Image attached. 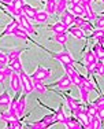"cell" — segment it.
I'll return each instance as SVG.
<instances>
[{
	"label": "cell",
	"instance_id": "cell-1",
	"mask_svg": "<svg viewBox=\"0 0 104 129\" xmlns=\"http://www.w3.org/2000/svg\"><path fill=\"white\" fill-rule=\"evenodd\" d=\"M19 74H21V78H22V89L25 91V93H26V95L32 93V92L34 91V87H33V80H32V77H29V76H27L26 73L23 72V70H21Z\"/></svg>",
	"mask_w": 104,
	"mask_h": 129
},
{
	"label": "cell",
	"instance_id": "cell-2",
	"mask_svg": "<svg viewBox=\"0 0 104 129\" xmlns=\"http://www.w3.org/2000/svg\"><path fill=\"white\" fill-rule=\"evenodd\" d=\"M52 56L55 58V59H58L59 62H62L63 64L66 63H74V58H73V55L70 54V52L67 51H62V52H56V54H52Z\"/></svg>",
	"mask_w": 104,
	"mask_h": 129
},
{
	"label": "cell",
	"instance_id": "cell-3",
	"mask_svg": "<svg viewBox=\"0 0 104 129\" xmlns=\"http://www.w3.org/2000/svg\"><path fill=\"white\" fill-rule=\"evenodd\" d=\"M10 85H11V89L14 92H19L22 89V78H21V74L18 72H14L13 76L10 77Z\"/></svg>",
	"mask_w": 104,
	"mask_h": 129
},
{
	"label": "cell",
	"instance_id": "cell-4",
	"mask_svg": "<svg viewBox=\"0 0 104 129\" xmlns=\"http://www.w3.org/2000/svg\"><path fill=\"white\" fill-rule=\"evenodd\" d=\"M51 74H52V70L51 69H45V67H42V66H38L37 70L32 74V78H37V80L44 81L45 78H49Z\"/></svg>",
	"mask_w": 104,
	"mask_h": 129
},
{
	"label": "cell",
	"instance_id": "cell-5",
	"mask_svg": "<svg viewBox=\"0 0 104 129\" xmlns=\"http://www.w3.org/2000/svg\"><path fill=\"white\" fill-rule=\"evenodd\" d=\"M19 22H21V27H22V29H25L27 33H34V27L32 26L29 18H27L25 14H22L19 17Z\"/></svg>",
	"mask_w": 104,
	"mask_h": 129
},
{
	"label": "cell",
	"instance_id": "cell-6",
	"mask_svg": "<svg viewBox=\"0 0 104 129\" xmlns=\"http://www.w3.org/2000/svg\"><path fill=\"white\" fill-rule=\"evenodd\" d=\"M55 85H56L58 88H60V89H67V88H70L73 85V81H71V78L66 74V76H63L62 78H59V81Z\"/></svg>",
	"mask_w": 104,
	"mask_h": 129
},
{
	"label": "cell",
	"instance_id": "cell-7",
	"mask_svg": "<svg viewBox=\"0 0 104 129\" xmlns=\"http://www.w3.org/2000/svg\"><path fill=\"white\" fill-rule=\"evenodd\" d=\"M11 35L15 36L17 39H21V40H27V39H29V33H27L25 29H22L21 26H17V27H15Z\"/></svg>",
	"mask_w": 104,
	"mask_h": 129
},
{
	"label": "cell",
	"instance_id": "cell-8",
	"mask_svg": "<svg viewBox=\"0 0 104 129\" xmlns=\"http://www.w3.org/2000/svg\"><path fill=\"white\" fill-rule=\"evenodd\" d=\"M25 109H26V93L25 95H22V96L18 99V104H17V113H18V115H23V111H25Z\"/></svg>",
	"mask_w": 104,
	"mask_h": 129
},
{
	"label": "cell",
	"instance_id": "cell-9",
	"mask_svg": "<svg viewBox=\"0 0 104 129\" xmlns=\"http://www.w3.org/2000/svg\"><path fill=\"white\" fill-rule=\"evenodd\" d=\"M71 13H74V15H78V17H84V15H86V10H85L84 4L79 3V4L71 6Z\"/></svg>",
	"mask_w": 104,
	"mask_h": 129
},
{
	"label": "cell",
	"instance_id": "cell-10",
	"mask_svg": "<svg viewBox=\"0 0 104 129\" xmlns=\"http://www.w3.org/2000/svg\"><path fill=\"white\" fill-rule=\"evenodd\" d=\"M74 13H70V11H65V13L62 14V22L65 23V25L70 26L71 23H74Z\"/></svg>",
	"mask_w": 104,
	"mask_h": 129
},
{
	"label": "cell",
	"instance_id": "cell-11",
	"mask_svg": "<svg viewBox=\"0 0 104 129\" xmlns=\"http://www.w3.org/2000/svg\"><path fill=\"white\" fill-rule=\"evenodd\" d=\"M49 29L55 33V35H58V33H65L67 30V25H65L63 22H56L55 25H52Z\"/></svg>",
	"mask_w": 104,
	"mask_h": 129
},
{
	"label": "cell",
	"instance_id": "cell-12",
	"mask_svg": "<svg viewBox=\"0 0 104 129\" xmlns=\"http://www.w3.org/2000/svg\"><path fill=\"white\" fill-rule=\"evenodd\" d=\"M22 11H23V14L26 15L29 19H34V17H36V13H37V10H34V8H32L29 4H23V7H22Z\"/></svg>",
	"mask_w": 104,
	"mask_h": 129
},
{
	"label": "cell",
	"instance_id": "cell-13",
	"mask_svg": "<svg viewBox=\"0 0 104 129\" xmlns=\"http://www.w3.org/2000/svg\"><path fill=\"white\" fill-rule=\"evenodd\" d=\"M41 122L44 124V128H48V126H51L52 124H55V122H58L56 114H49V115L44 117V118L41 119Z\"/></svg>",
	"mask_w": 104,
	"mask_h": 129
},
{
	"label": "cell",
	"instance_id": "cell-14",
	"mask_svg": "<svg viewBox=\"0 0 104 129\" xmlns=\"http://www.w3.org/2000/svg\"><path fill=\"white\" fill-rule=\"evenodd\" d=\"M70 33H71V35L74 36L75 39H84V37H85L84 29H81L79 26H73V27H70Z\"/></svg>",
	"mask_w": 104,
	"mask_h": 129
},
{
	"label": "cell",
	"instance_id": "cell-15",
	"mask_svg": "<svg viewBox=\"0 0 104 129\" xmlns=\"http://www.w3.org/2000/svg\"><path fill=\"white\" fill-rule=\"evenodd\" d=\"M85 64H94L97 62V56L94 55V52L93 51H88L86 52V55H85Z\"/></svg>",
	"mask_w": 104,
	"mask_h": 129
},
{
	"label": "cell",
	"instance_id": "cell-16",
	"mask_svg": "<svg viewBox=\"0 0 104 129\" xmlns=\"http://www.w3.org/2000/svg\"><path fill=\"white\" fill-rule=\"evenodd\" d=\"M45 11L48 14H56V0H47V3H45Z\"/></svg>",
	"mask_w": 104,
	"mask_h": 129
},
{
	"label": "cell",
	"instance_id": "cell-17",
	"mask_svg": "<svg viewBox=\"0 0 104 129\" xmlns=\"http://www.w3.org/2000/svg\"><path fill=\"white\" fill-rule=\"evenodd\" d=\"M33 80V87H34V91H37L38 93H45V85H42V81L41 80H37V78H32Z\"/></svg>",
	"mask_w": 104,
	"mask_h": 129
},
{
	"label": "cell",
	"instance_id": "cell-18",
	"mask_svg": "<svg viewBox=\"0 0 104 129\" xmlns=\"http://www.w3.org/2000/svg\"><path fill=\"white\" fill-rule=\"evenodd\" d=\"M65 125L69 129H78L79 126H81V124L78 122V119H75V118H67Z\"/></svg>",
	"mask_w": 104,
	"mask_h": 129
},
{
	"label": "cell",
	"instance_id": "cell-19",
	"mask_svg": "<svg viewBox=\"0 0 104 129\" xmlns=\"http://www.w3.org/2000/svg\"><path fill=\"white\" fill-rule=\"evenodd\" d=\"M93 52H94V55L97 56V59H99V58H103L104 59V45L103 44L97 43V44L93 47Z\"/></svg>",
	"mask_w": 104,
	"mask_h": 129
},
{
	"label": "cell",
	"instance_id": "cell-20",
	"mask_svg": "<svg viewBox=\"0 0 104 129\" xmlns=\"http://www.w3.org/2000/svg\"><path fill=\"white\" fill-rule=\"evenodd\" d=\"M48 14L47 11H37L36 13V17H34V19L37 21V22H45V21H48Z\"/></svg>",
	"mask_w": 104,
	"mask_h": 129
},
{
	"label": "cell",
	"instance_id": "cell-21",
	"mask_svg": "<svg viewBox=\"0 0 104 129\" xmlns=\"http://www.w3.org/2000/svg\"><path fill=\"white\" fill-rule=\"evenodd\" d=\"M67 6V0H56V14H63Z\"/></svg>",
	"mask_w": 104,
	"mask_h": 129
},
{
	"label": "cell",
	"instance_id": "cell-22",
	"mask_svg": "<svg viewBox=\"0 0 104 129\" xmlns=\"http://www.w3.org/2000/svg\"><path fill=\"white\" fill-rule=\"evenodd\" d=\"M56 118H58V122H60V124H65L66 122V119H67V117H66V114H65V111H63V107L60 106L59 107V110H58L56 113Z\"/></svg>",
	"mask_w": 104,
	"mask_h": 129
},
{
	"label": "cell",
	"instance_id": "cell-23",
	"mask_svg": "<svg viewBox=\"0 0 104 129\" xmlns=\"http://www.w3.org/2000/svg\"><path fill=\"white\" fill-rule=\"evenodd\" d=\"M81 84H82V87H85V88H88L89 91H93L94 89V87H93V84H92V81L88 77H84V76H81Z\"/></svg>",
	"mask_w": 104,
	"mask_h": 129
},
{
	"label": "cell",
	"instance_id": "cell-24",
	"mask_svg": "<svg viewBox=\"0 0 104 129\" xmlns=\"http://www.w3.org/2000/svg\"><path fill=\"white\" fill-rule=\"evenodd\" d=\"M66 100H67V104H69V107H70V110H77V109H79V103L77 102L75 99H73V98H70V96H67L66 98Z\"/></svg>",
	"mask_w": 104,
	"mask_h": 129
},
{
	"label": "cell",
	"instance_id": "cell-25",
	"mask_svg": "<svg viewBox=\"0 0 104 129\" xmlns=\"http://www.w3.org/2000/svg\"><path fill=\"white\" fill-rule=\"evenodd\" d=\"M10 66L13 67L14 72H18V73H19L21 70H22V62L19 60V58H18V59H15V60H11V62H10Z\"/></svg>",
	"mask_w": 104,
	"mask_h": 129
},
{
	"label": "cell",
	"instance_id": "cell-26",
	"mask_svg": "<svg viewBox=\"0 0 104 129\" xmlns=\"http://www.w3.org/2000/svg\"><path fill=\"white\" fill-rule=\"evenodd\" d=\"M55 41H58L59 44H66L67 43V33H58V35H55Z\"/></svg>",
	"mask_w": 104,
	"mask_h": 129
},
{
	"label": "cell",
	"instance_id": "cell-27",
	"mask_svg": "<svg viewBox=\"0 0 104 129\" xmlns=\"http://www.w3.org/2000/svg\"><path fill=\"white\" fill-rule=\"evenodd\" d=\"M89 89L85 87H79V95H81V99L84 100V102H88L89 100Z\"/></svg>",
	"mask_w": 104,
	"mask_h": 129
},
{
	"label": "cell",
	"instance_id": "cell-28",
	"mask_svg": "<svg viewBox=\"0 0 104 129\" xmlns=\"http://www.w3.org/2000/svg\"><path fill=\"white\" fill-rule=\"evenodd\" d=\"M11 99H10V95H8V92H3L2 95H0V104L2 106H7V104H10Z\"/></svg>",
	"mask_w": 104,
	"mask_h": 129
},
{
	"label": "cell",
	"instance_id": "cell-29",
	"mask_svg": "<svg viewBox=\"0 0 104 129\" xmlns=\"http://www.w3.org/2000/svg\"><path fill=\"white\" fill-rule=\"evenodd\" d=\"M23 52V50H11L10 52H8V58H10V62L11 60H15L19 58V55Z\"/></svg>",
	"mask_w": 104,
	"mask_h": 129
},
{
	"label": "cell",
	"instance_id": "cell-30",
	"mask_svg": "<svg viewBox=\"0 0 104 129\" xmlns=\"http://www.w3.org/2000/svg\"><path fill=\"white\" fill-rule=\"evenodd\" d=\"M8 62H10L8 54H3V52L0 51V64H2V66H7Z\"/></svg>",
	"mask_w": 104,
	"mask_h": 129
},
{
	"label": "cell",
	"instance_id": "cell-31",
	"mask_svg": "<svg viewBox=\"0 0 104 129\" xmlns=\"http://www.w3.org/2000/svg\"><path fill=\"white\" fill-rule=\"evenodd\" d=\"M93 104L97 107V110H99V109H104V96H99L93 102Z\"/></svg>",
	"mask_w": 104,
	"mask_h": 129
},
{
	"label": "cell",
	"instance_id": "cell-32",
	"mask_svg": "<svg viewBox=\"0 0 104 129\" xmlns=\"http://www.w3.org/2000/svg\"><path fill=\"white\" fill-rule=\"evenodd\" d=\"M2 72L6 74V77L7 78H10L11 76H13V73H14V70H13V67H7V66H2Z\"/></svg>",
	"mask_w": 104,
	"mask_h": 129
},
{
	"label": "cell",
	"instance_id": "cell-33",
	"mask_svg": "<svg viewBox=\"0 0 104 129\" xmlns=\"http://www.w3.org/2000/svg\"><path fill=\"white\" fill-rule=\"evenodd\" d=\"M85 110H86V113L89 115H97V107L94 106V104H89Z\"/></svg>",
	"mask_w": 104,
	"mask_h": 129
},
{
	"label": "cell",
	"instance_id": "cell-34",
	"mask_svg": "<svg viewBox=\"0 0 104 129\" xmlns=\"http://www.w3.org/2000/svg\"><path fill=\"white\" fill-rule=\"evenodd\" d=\"M94 25L97 26V29H104V15L94 19Z\"/></svg>",
	"mask_w": 104,
	"mask_h": 129
},
{
	"label": "cell",
	"instance_id": "cell-35",
	"mask_svg": "<svg viewBox=\"0 0 104 129\" xmlns=\"http://www.w3.org/2000/svg\"><path fill=\"white\" fill-rule=\"evenodd\" d=\"M0 118H2L3 121L8 122V121H11V119H13V117H11L10 111H4V113H2V114H0Z\"/></svg>",
	"mask_w": 104,
	"mask_h": 129
},
{
	"label": "cell",
	"instance_id": "cell-36",
	"mask_svg": "<svg viewBox=\"0 0 104 129\" xmlns=\"http://www.w3.org/2000/svg\"><path fill=\"white\" fill-rule=\"evenodd\" d=\"M8 126L10 128H21L22 125H21L19 119H11V121H8Z\"/></svg>",
	"mask_w": 104,
	"mask_h": 129
},
{
	"label": "cell",
	"instance_id": "cell-37",
	"mask_svg": "<svg viewBox=\"0 0 104 129\" xmlns=\"http://www.w3.org/2000/svg\"><path fill=\"white\" fill-rule=\"evenodd\" d=\"M11 4H13L15 8H18V10L23 7V2H22V0H13V3H11Z\"/></svg>",
	"mask_w": 104,
	"mask_h": 129
},
{
	"label": "cell",
	"instance_id": "cell-38",
	"mask_svg": "<svg viewBox=\"0 0 104 129\" xmlns=\"http://www.w3.org/2000/svg\"><path fill=\"white\" fill-rule=\"evenodd\" d=\"M6 78H7V77H6V74L0 70V84H4V80Z\"/></svg>",
	"mask_w": 104,
	"mask_h": 129
},
{
	"label": "cell",
	"instance_id": "cell-39",
	"mask_svg": "<svg viewBox=\"0 0 104 129\" xmlns=\"http://www.w3.org/2000/svg\"><path fill=\"white\" fill-rule=\"evenodd\" d=\"M97 43H100V44H104V36H99V37H96Z\"/></svg>",
	"mask_w": 104,
	"mask_h": 129
},
{
	"label": "cell",
	"instance_id": "cell-40",
	"mask_svg": "<svg viewBox=\"0 0 104 129\" xmlns=\"http://www.w3.org/2000/svg\"><path fill=\"white\" fill-rule=\"evenodd\" d=\"M70 3H71V4H79L81 0H70Z\"/></svg>",
	"mask_w": 104,
	"mask_h": 129
},
{
	"label": "cell",
	"instance_id": "cell-41",
	"mask_svg": "<svg viewBox=\"0 0 104 129\" xmlns=\"http://www.w3.org/2000/svg\"><path fill=\"white\" fill-rule=\"evenodd\" d=\"M0 2H3L4 4H10V3H13V0H0Z\"/></svg>",
	"mask_w": 104,
	"mask_h": 129
},
{
	"label": "cell",
	"instance_id": "cell-42",
	"mask_svg": "<svg viewBox=\"0 0 104 129\" xmlns=\"http://www.w3.org/2000/svg\"><path fill=\"white\" fill-rule=\"evenodd\" d=\"M101 122H103V126H104V118H103V119H101Z\"/></svg>",
	"mask_w": 104,
	"mask_h": 129
},
{
	"label": "cell",
	"instance_id": "cell-43",
	"mask_svg": "<svg viewBox=\"0 0 104 129\" xmlns=\"http://www.w3.org/2000/svg\"><path fill=\"white\" fill-rule=\"evenodd\" d=\"M40 2H44V0H40Z\"/></svg>",
	"mask_w": 104,
	"mask_h": 129
},
{
	"label": "cell",
	"instance_id": "cell-44",
	"mask_svg": "<svg viewBox=\"0 0 104 129\" xmlns=\"http://www.w3.org/2000/svg\"><path fill=\"white\" fill-rule=\"evenodd\" d=\"M103 15H104V11H103Z\"/></svg>",
	"mask_w": 104,
	"mask_h": 129
},
{
	"label": "cell",
	"instance_id": "cell-45",
	"mask_svg": "<svg viewBox=\"0 0 104 129\" xmlns=\"http://www.w3.org/2000/svg\"><path fill=\"white\" fill-rule=\"evenodd\" d=\"M103 3H104V0H103Z\"/></svg>",
	"mask_w": 104,
	"mask_h": 129
}]
</instances>
